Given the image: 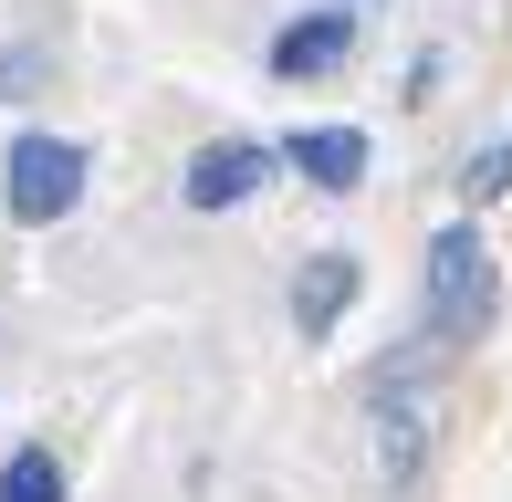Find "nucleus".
<instances>
[{"label":"nucleus","mask_w":512,"mask_h":502,"mask_svg":"<svg viewBox=\"0 0 512 502\" xmlns=\"http://www.w3.org/2000/svg\"><path fill=\"white\" fill-rule=\"evenodd\" d=\"M492 314H502V262H492V241H481L471 220L429 231V262H418V325H429V346H481Z\"/></svg>","instance_id":"nucleus-1"},{"label":"nucleus","mask_w":512,"mask_h":502,"mask_svg":"<svg viewBox=\"0 0 512 502\" xmlns=\"http://www.w3.org/2000/svg\"><path fill=\"white\" fill-rule=\"evenodd\" d=\"M84 178H95V157H84L74 136H11V157H0V210H11L21 231H53V220H74Z\"/></svg>","instance_id":"nucleus-2"},{"label":"nucleus","mask_w":512,"mask_h":502,"mask_svg":"<svg viewBox=\"0 0 512 502\" xmlns=\"http://www.w3.org/2000/svg\"><path fill=\"white\" fill-rule=\"evenodd\" d=\"M283 168V147H262V136H220V147L189 157V178H178V199L189 210H241V199H262V178Z\"/></svg>","instance_id":"nucleus-3"},{"label":"nucleus","mask_w":512,"mask_h":502,"mask_svg":"<svg viewBox=\"0 0 512 502\" xmlns=\"http://www.w3.org/2000/svg\"><path fill=\"white\" fill-rule=\"evenodd\" d=\"M366 408H377V471L387 482H418V461H429V408L408 398V377L387 367L377 387H366Z\"/></svg>","instance_id":"nucleus-4"},{"label":"nucleus","mask_w":512,"mask_h":502,"mask_svg":"<svg viewBox=\"0 0 512 502\" xmlns=\"http://www.w3.org/2000/svg\"><path fill=\"white\" fill-rule=\"evenodd\" d=\"M356 21L366 11H304V21H283V32H272V74H283V84L335 74V63L356 53Z\"/></svg>","instance_id":"nucleus-5"},{"label":"nucleus","mask_w":512,"mask_h":502,"mask_svg":"<svg viewBox=\"0 0 512 502\" xmlns=\"http://www.w3.org/2000/svg\"><path fill=\"white\" fill-rule=\"evenodd\" d=\"M283 168H304L314 189H366V126H304V136H283Z\"/></svg>","instance_id":"nucleus-6"},{"label":"nucleus","mask_w":512,"mask_h":502,"mask_svg":"<svg viewBox=\"0 0 512 502\" xmlns=\"http://www.w3.org/2000/svg\"><path fill=\"white\" fill-rule=\"evenodd\" d=\"M345 304H356V251H304V272H293V335H335Z\"/></svg>","instance_id":"nucleus-7"},{"label":"nucleus","mask_w":512,"mask_h":502,"mask_svg":"<svg viewBox=\"0 0 512 502\" xmlns=\"http://www.w3.org/2000/svg\"><path fill=\"white\" fill-rule=\"evenodd\" d=\"M0 502H63V461L42 440H21L11 461H0Z\"/></svg>","instance_id":"nucleus-8"},{"label":"nucleus","mask_w":512,"mask_h":502,"mask_svg":"<svg viewBox=\"0 0 512 502\" xmlns=\"http://www.w3.org/2000/svg\"><path fill=\"white\" fill-rule=\"evenodd\" d=\"M502 189H512V136H492V147L460 168V199H502Z\"/></svg>","instance_id":"nucleus-9"}]
</instances>
